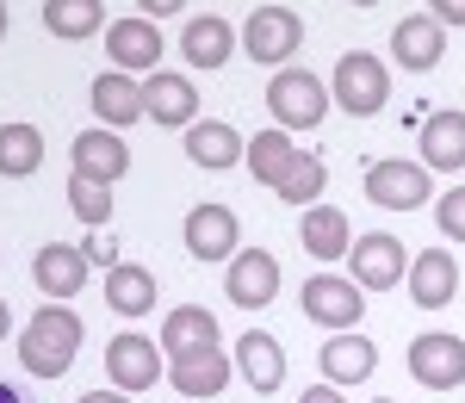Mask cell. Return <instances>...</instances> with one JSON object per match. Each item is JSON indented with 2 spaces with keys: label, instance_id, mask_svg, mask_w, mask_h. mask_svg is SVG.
<instances>
[{
  "label": "cell",
  "instance_id": "1",
  "mask_svg": "<svg viewBox=\"0 0 465 403\" xmlns=\"http://www.w3.org/2000/svg\"><path fill=\"white\" fill-rule=\"evenodd\" d=\"M81 341H87V329H81V317L69 304H37L32 323L19 329V367L32 378H63L81 354Z\"/></svg>",
  "mask_w": 465,
  "mask_h": 403
},
{
  "label": "cell",
  "instance_id": "2",
  "mask_svg": "<svg viewBox=\"0 0 465 403\" xmlns=\"http://www.w3.org/2000/svg\"><path fill=\"white\" fill-rule=\"evenodd\" d=\"M267 112H273V131H317L329 118V87L311 69H280L267 81Z\"/></svg>",
  "mask_w": 465,
  "mask_h": 403
},
{
  "label": "cell",
  "instance_id": "3",
  "mask_svg": "<svg viewBox=\"0 0 465 403\" xmlns=\"http://www.w3.org/2000/svg\"><path fill=\"white\" fill-rule=\"evenodd\" d=\"M385 100H391V69L372 50H348L335 63V74H329V106L354 112V118H372Z\"/></svg>",
  "mask_w": 465,
  "mask_h": 403
},
{
  "label": "cell",
  "instance_id": "4",
  "mask_svg": "<svg viewBox=\"0 0 465 403\" xmlns=\"http://www.w3.org/2000/svg\"><path fill=\"white\" fill-rule=\"evenodd\" d=\"M298 310H304L317 329L341 335V329H360V317H366V292H360L348 273H311L304 292H298Z\"/></svg>",
  "mask_w": 465,
  "mask_h": 403
},
{
  "label": "cell",
  "instance_id": "5",
  "mask_svg": "<svg viewBox=\"0 0 465 403\" xmlns=\"http://www.w3.org/2000/svg\"><path fill=\"white\" fill-rule=\"evenodd\" d=\"M298 44H304V19L292 6H254L249 25H242V50L261 69H292Z\"/></svg>",
  "mask_w": 465,
  "mask_h": 403
},
{
  "label": "cell",
  "instance_id": "6",
  "mask_svg": "<svg viewBox=\"0 0 465 403\" xmlns=\"http://www.w3.org/2000/svg\"><path fill=\"white\" fill-rule=\"evenodd\" d=\"M403 273H410V249L391 230H366L360 242H348V280L360 292H391L403 286Z\"/></svg>",
  "mask_w": 465,
  "mask_h": 403
},
{
  "label": "cell",
  "instance_id": "7",
  "mask_svg": "<svg viewBox=\"0 0 465 403\" xmlns=\"http://www.w3.org/2000/svg\"><path fill=\"white\" fill-rule=\"evenodd\" d=\"M366 199H372L379 211H416V205H429V199H434V181H429L422 162H410V155H385V162L366 168Z\"/></svg>",
  "mask_w": 465,
  "mask_h": 403
},
{
  "label": "cell",
  "instance_id": "8",
  "mask_svg": "<svg viewBox=\"0 0 465 403\" xmlns=\"http://www.w3.org/2000/svg\"><path fill=\"white\" fill-rule=\"evenodd\" d=\"M410 378L429 391H460L465 385V341L447 329H429L410 341Z\"/></svg>",
  "mask_w": 465,
  "mask_h": 403
},
{
  "label": "cell",
  "instance_id": "9",
  "mask_svg": "<svg viewBox=\"0 0 465 403\" xmlns=\"http://www.w3.org/2000/svg\"><path fill=\"white\" fill-rule=\"evenodd\" d=\"M180 242H186L193 260H230L242 249V223H236L230 205H193L186 223H180Z\"/></svg>",
  "mask_w": 465,
  "mask_h": 403
},
{
  "label": "cell",
  "instance_id": "10",
  "mask_svg": "<svg viewBox=\"0 0 465 403\" xmlns=\"http://www.w3.org/2000/svg\"><path fill=\"white\" fill-rule=\"evenodd\" d=\"M106 378L112 391H124V398H137V391H149L155 378H162V348L149 341V335H112L106 348Z\"/></svg>",
  "mask_w": 465,
  "mask_h": 403
},
{
  "label": "cell",
  "instance_id": "11",
  "mask_svg": "<svg viewBox=\"0 0 465 403\" xmlns=\"http://www.w3.org/2000/svg\"><path fill=\"white\" fill-rule=\"evenodd\" d=\"M223 292H230V304H242V310L273 304V298H280V255H267V249H236V255H230V273H223Z\"/></svg>",
  "mask_w": 465,
  "mask_h": 403
},
{
  "label": "cell",
  "instance_id": "12",
  "mask_svg": "<svg viewBox=\"0 0 465 403\" xmlns=\"http://www.w3.org/2000/svg\"><path fill=\"white\" fill-rule=\"evenodd\" d=\"M143 118H155L162 131H186L199 124V87L174 69H155L143 74Z\"/></svg>",
  "mask_w": 465,
  "mask_h": 403
},
{
  "label": "cell",
  "instance_id": "13",
  "mask_svg": "<svg viewBox=\"0 0 465 403\" xmlns=\"http://www.w3.org/2000/svg\"><path fill=\"white\" fill-rule=\"evenodd\" d=\"M69 155H74V174H81V181L118 186L124 174H131V149H124V137H118V131H106V124L81 131V137L69 143Z\"/></svg>",
  "mask_w": 465,
  "mask_h": 403
},
{
  "label": "cell",
  "instance_id": "14",
  "mask_svg": "<svg viewBox=\"0 0 465 403\" xmlns=\"http://www.w3.org/2000/svg\"><path fill=\"white\" fill-rule=\"evenodd\" d=\"M410 304L416 310H447L453 298H460V260L447 255V249H422V255H410Z\"/></svg>",
  "mask_w": 465,
  "mask_h": 403
},
{
  "label": "cell",
  "instance_id": "15",
  "mask_svg": "<svg viewBox=\"0 0 465 403\" xmlns=\"http://www.w3.org/2000/svg\"><path fill=\"white\" fill-rule=\"evenodd\" d=\"M87 273H94V267H87V255H81L74 242H44L37 260H32V280L50 304H69V298L87 286Z\"/></svg>",
  "mask_w": 465,
  "mask_h": 403
},
{
  "label": "cell",
  "instance_id": "16",
  "mask_svg": "<svg viewBox=\"0 0 465 403\" xmlns=\"http://www.w3.org/2000/svg\"><path fill=\"white\" fill-rule=\"evenodd\" d=\"M230 372H236V360H230V354H223V341H217V348H199V354L168 360V385H174L180 398L205 403V398H217V391L230 385Z\"/></svg>",
  "mask_w": 465,
  "mask_h": 403
},
{
  "label": "cell",
  "instance_id": "17",
  "mask_svg": "<svg viewBox=\"0 0 465 403\" xmlns=\"http://www.w3.org/2000/svg\"><path fill=\"white\" fill-rule=\"evenodd\" d=\"M106 50H112V69L118 74H155L162 69V32L149 19H112Z\"/></svg>",
  "mask_w": 465,
  "mask_h": 403
},
{
  "label": "cell",
  "instance_id": "18",
  "mask_svg": "<svg viewBox=\"0 0 465 403\" xmlns=\"http://www.w3.org/2000/svg\"><path fill=\"white\" fill-rule=\"evenodd\" d=\"M87 106H94V118L106 124V131H124V124H137L143 118V81L137 74H94V87H87Z\"/></svg>",
  "mask_w": 465,
  "mask_h": 403
},
{
  "label": "cell",
  "instance_id": "19",
  "mask_svg": "<svg viewBox=\"0 0 465 403\" xmlns=\"http://www.w3.org/2000/svg\"><path fill=\"white\" fill-rule=\"evenodd\" d=\"M180 56H186V69H223L230 56H236V32H230V19H217V13H199V19H186L180 25Z\"/></svg>",
  "mask_w": 465,
  "mask_h": 403
},
{
  "label": "cell",
  "instance_id": "20",
  "mask_svg": "<svg viewBox=\"0 0 465 403\" xmlns=\"http://www.w3.org/2000/svg\"><path fill=\"white\" fill-rule=\"evenodd\" d=\"M422 168L429 174H460L465 168V112H429L422 118Z\"/></svg>",
  "mask_w": 465,
  "mask_h": 403
},
{
  "label": "cell",
  "instance_id": "21",
  "mask_svg": "<svg viewBox=\"0 0 465 403\" xmlns=\"http://www.w3.org/2000/svg\"><path fill=\"white\" fill-rule=\"evenodd\" d=\"M391 56H397V63H403L410 74H429L434 63L447 56V25H434L429 13H410V19H397Z\"/></svg>",
  "mask_w": 465,
  "mask_h": 403
},
{
  "label": "cell",
  "instance_id": "22",
  "mask_svg": "<svg viewBox=\"0 0 465 403\" xmlns=\"http://www.w3.org/2000/svg\"><path fill=\"white\" fill-rule=\"evenodd\" d=\"M317 367H322V385H360V378H372V367H379V348H372L366 335L341 329V335L322 341Z\"/></svg>",
  "mask_w": 465,
  "mask_h": 403
},
{
  "label": "cell",
  "instance_id": "23",
  "mask_svg": "<svg viewBox=\"0 0 465 403\" xmlns=\"http://www.w3.org/2000/svg\"><path fill=\"white\" fill-rule=\"evenodd\" d=\"M298 242L311 260H348V242H354V223L341 205H311L298 218Z\"/></svg>",
  "mask_w": 465,
  "mask_h": 403
},
{
  "label": "cell",
  "instance_id": "24",
  "mask_svg": "<svg viewBox=\"0 0 465 403\" xmlns=\"http://www.w3.org/2000/svg\"><path fill=\"white\" fill-rule=\"evenodd\" d=\"M230 360H236V372L249 378L261 398H273V391L286 385V354H280V341H273L267 329H249L242 341H236V354H230Z\"/></svg>",
  "mask_w": 465,
  "mask_h": 403
},
{
  "label": "cell",
  "instance_id": "25",
  "mask_svg": "<svg viewBox=\"0 0 465 403\" xmlns=\"http://www.w3.org/2000/svg\"><path fill=\"white\" fill-rule=\"evenodd\" d=\"M168 360L180 354H199V348H217V317L205 304H174L168 317H162V341H155Z\"/></svg>",
  "mask_w": 465,
  "mask_h": 403
},
{
  "label": "cell",
  "instance_id": "26",
  "mask_svg": "<svg viewBox=\"0 0 465 403\" xmlns=\"http://www.w3.org/2000/svg\"><path fill=\"white\" fill-rule=\"evenodd\" d=\"M186 162L193 168H212V174H223V168H236L242 162V131L236 124H223V118H199V124H186Z\"/></svg>",
  "mask_w": 465,
  "mask_h": 403
},
{
  "label": "cell",
  "instance_id": "27",
  "mask_svg": "<svg viewBox=\"0 0 465 403\" xmlns=\"http://www.w3.org/2000/svg\"><path fill=\"white\" fill-rule=\"evenodd\" d=\"M106 304L118 317H149V310H155V273H149L143 260L106 267Z\"/></svg>",
  "mask_w": 465,
  "mask_h": 403
},
{
  "label": "cell",
  "instance_id": "28",
  "mask_svg": "<svg viewBox=\"0 0 465 403\" xmlns=\"http://www.w3.org/2000/svg\"><path fill=\"white\" fill-rule=\"evenodd\" d=\"M292 162H298V143H292L286 131H254L249 143H242V168L254 174V186H280Z\"/></svg>",
  "mask_w": 465,
  "mask_h": 403
},
{
  "label": "cell",
  "instance_id": "29",
  "mask_svg": "<svg viewBox=\"0 0 465 403\" xmlns=\"http://www.w3.org/2000/svg\"><path fill=\"white\" fill-rule=\"evenodd\" d=\"M37 168H44V131L25 124V118L0 124V174L6 181H32Z\"/></svg>",
  "mask_w": 465,
  "mask_h": 403
},
{
  "label": "cell",
  "instance_id": "30",
  "mask_svg": "<svg viewBox=\"0 0 465 403\" xmlns=\"http://www.w3.org/2000/svg\"><path fill=\"white\" fill-rule=\"evenodd\" d=\"M44 32L63 37V44L100 37L106 32V6L100 0H44Z\"/></svg>",
  "mask_w": 465,
  "mask_h": 403
},
{
  "label": "cell",
  "instance_id": "31",
  "mask_svg": "<svg viewBox=\"0 0 465 403\" xmlns=\"http://www.w3.org/2000/svg\"><path fill=\"white\" fill-rule=\"evenodd\" d=\"M322 186H329V168H322V155H304V149H298V162L286 168V181L273 186V192H280L286 205H298V211H311V205L322 199Z\"/></svg>",
  "mask_w": 465,
  "mask_h": 403
},
{
  "label": "cell",
  "instance_id": "32",
  "mask_svg": "<svg viewBox=\"0 0 465 403\" xmlns=\"http://www.w3.org/2000/svg\"><path fill=\"white\" fill-rule=\"evenodd\" d=\"M69 211L87 223V230H106V223H112V186L69 174Z\"/></svg>",
  "mask_w": 465,
  "mask_h": 403
},
{
  "label": "cell",
  "instance_id": "33",
  "mask_svg": "<svg viewBox=\"0 0 465 403\" xmlns=\"http://www.w3.org/2000/svg\"><path fill=\"white\" fill-rule=\"evenodd\" d=\"M434 223H440L447 242H465V186H447V192L434 199Z\"/></svg>",
  "mask_w": 465,
  "mask_h": 403
},
{
  "label": "cell",
  "instance_id": "34",
  "mask_svg": "<svg viewBox=\"0 0 465 403\" xmlns=\"http://www.w3.org/2000/svg\"><path fill=\"white\" fill-rule=\"evenodd\" d=\"M74 249H81V255H87V267H118V242H106V236H100V230H94V236H87V242H74Z\"/></svg>",
  "mask_w": 465,
  "mask_h": 403
},
{
  "label": "cell",
  "instance_id": "35",
  "mask_svg": "<svg viewBox=\"0 0 465 403\" xmlns=\"http://www.w3.org/2000/svg\"><path fill=\"white\" fill-rule=\"evenodd\" d=\"M434 25H465V0H429Z\"/></svg>",
  "mask_w": 465,
  "mask_h": 403
},
{
  "label": "cell",
  "instance_id": "36",
  "mask_svg": "<svg viewBox=\"0 0 465 403\" xmlns=\"http://www.w3.org/2000/svg\"><path fill=\"white\" fill-rule=\"evenodd\" d=\"M180 6H186V0H137V19H149V25H155V19H174Z\"/></svg>",
  "mask_w": 465,
  "mask_h": 403
},
{
  "label": "cell",
  "instance_id": "37",
  "mask_svg": "<svg viewBox=\"0 0 465 403\" xmlns=\"http://www.w3.org/2000/svg\"><path fill=\"white\" fill-rule=\"evenodd\" d=\"M298 403H348V398H341V385H311Z\"/></svg>",
  "mask_w": 465,
  "mask_h": 403
},
{
  "label": "cell",
  "instance_id": "38",
  "mask_svg": "<svg viewBox=\"0 0 465 403\" xmlns=\"http://www.w3.org/2000/svg\"><path fill=\"white\" fill-rule=\"evenodd\" d=\"M81 403H131V398H124V391H112V385H106V391H87Z\"/></svg>",
  "mask_w": 465,
  "mask_h": 403
},
{
  "label": "cell",
  "instance_id": "39",
  "mask_svg": "<svg viewBox=\"0 0 465 403\" xmlns=\"http://www.w3.org/2000/svg\"><path fill=\"white\" fill-rule=\"evenodd\" d=\"M6 329H13V310H6V298H0V341H6Z\"/></svg>",
  "mask_w": 465,
  "mask_h": 403
},
{
  "label": "cell",
  "instance_id": "40",
  "mask_svg": "<svg viewBox=\"0 0 465 403\" xmlns=\"http://www.w3.org/2000/svg\"><path fill=\"white\" fill-rule=\"evenodd\" d=\"M0 403H25V398H19V391H13V385H0Z\"/></svg>",
  "mask_w": 465,
  "mask_h": 403
},
{
  "label": "cell",
  "instance_id": "41",
  "mask_svg": "<svg viewBox=\"0 0 465 403\" xmlns=\"http://www.w3.org/2000/svg\"><path fill=\"white\" fill-rule=\"evenodd\" d=\"M0 37H6V0H0Z\"/></svg>",
  "mask_w": 465,
  "mask_h": 403
},
{
  "label": "cell",
  "instance_id": "42",
  "mask_svg": "<svg viewBox=\"0 0 465 403\" xmlns=\"http://www.w3.org/2000/svg\"><path fill=\"white\" fill-rule=\"evenodd\" d=\"M354 6H379V0H354Z\"/></svg>",
  "mask_w": 465,
  "mask_h": 403
},
{
  "label": "cell",
  "instance_id": "43",
  "mask_svg": "<svg viewBox=\"0 0 465 403\" xmlns=\"http://www.w3.org/2000/svg\"><path fill=\"white\" fill-rule=\"evenodd\" d=\"M379 403H397V398H379Z\"/></svg>",
  "mask_w": 465,
  "mask_h": 403
}]
</instances>
